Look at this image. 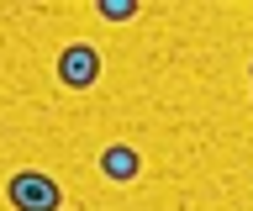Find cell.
Instances as JSON below:
<instances>
[{"mask_svg": "<svg viewBox=\"0 0 253 211\" xmlns=\"http://www.w3.org/2000/svg\"><path fill=\"white\" fill-rule=\"evenodd\" d=\"M5 201H11L16 211H63L58 179L42 174V169H16V174L5 179Z\"/></svg>", "mask_w": 253, "mask_h": 211, "instance_id": "obj_1", "label": "cell"}, {"mask_svg": "<svg viewBox=\"0 0 253 211\" xmlns=\"http://www.w3.org/2000/svg\"><path fill=\"white\" fill-rule=\"evenodd\" d=\"M95 80H100V53H95V42H69V48L58 53V84L90 90Z\"/></svg>", "mask_w": 253, "mask_h": 211, "instance_id": "obj_2", "label": "cell"}, {"mask_svg": "<svg viewBox=\"0 0 253 211\" xmlns=\"http://www.w3.org/2000/svg\"><path fill=\"white\" fill-rule=\"evenodd\" d=\"M100 174H106V179H116V185L137 179V174H142V159H137V148H126V143H111L106 153H100Z\"/></svg>", "mask_w": 253, "mask_h": 211, "instance_id": "obj_3", "label": "cell"}, {"mask_svg": "<svg viewBox=\"0 0 253 211\" xmlns=\"http://www.w3.org/2000/svg\"><path fill=\"white\" fill-rule=\"evenodd\" d=\"M100 16L106 21H132L137 16V0H100Z\"/></svg>", "mask_w": 253, "mask_h": 211, "instance_id": "obj_4", "label": "cell"}]
</instances>
